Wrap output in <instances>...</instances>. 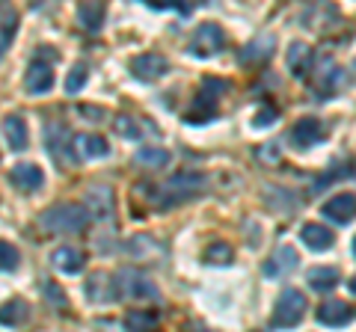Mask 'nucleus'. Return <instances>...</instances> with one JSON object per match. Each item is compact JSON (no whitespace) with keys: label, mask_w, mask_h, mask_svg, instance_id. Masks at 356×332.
Listing matches in <instances>:
<instances>
[{"label":"nucleus","mask_w":356,"mask_h":332,"mask_svg":"<svg viewBox=\"0 0 356 332\" xmlns=\"http://www.w3.org/2000/svg\"><path fill=\"white\" fill-rule=\"evenodd\" d=\"M344 83H348L344 72H341L332 60H324V74H318V83H315L318 98H330V95L341 92V90H344Z\"/></svg>","instance_id":"15"},{"label":"nucleus","mask_w":356,"mask_h":332,"mask_svg":"<svg viewBox=\"0 0 356 332\" xmlns=\"http://www.w3.org/2000/svg\"><path fill=\"white\" fill-rule=\"evenodd\" d=\"M72 146H74V158H107L110 154V146H107V140L104 137H98V134H77L72 140Z\"/></svg>","instance_id":"19"},{"label":"nucleus","mask_w":356,"mask_h":332,"mask_svg":"<svg viewBox=\"0 0 356 332\" xmlns=\"http://www.w3.org/2000/svg\"><path fill=\"white\" fill-rule=\"evenodd\" d=\"M217 95L211 92V90H199V95H196V101L191 104V110L184 113V122H191V125H205V122H211L217 116Z\"/></svg>","instance_id":"12"},{"label":"nucleus","mask_w":356,"mask_h":332,"mask_svg":"<svg viewBox=\"0 0 356 332\" xmlns=\"http://www.w3.org/2000/svg\"><path fill=\"white\" fill-rule=\"evenodd\" d=\"M306 279H309V288H312V291L327 294V291H332V288L339 285L341 273H339L336 267H312Z\"/></svg>","instance_id":"23"},{"label":"nucleus","mask_w":356,"mask_h":332,"mask_svg":"<svg viewBox=\"0 0 356 332\" xmlns=\"http://www.w3.org/2000/svg\"><path fill=\"white\" fill-rule=\"evenodd\" d=\"M161 324L158 312H131L125 317V329L128 332H154Z\"/></svg>","instance_id":"28"},{"label":"nucleus","mask_w":356,"mask_h":332,"mask_svg":"<svg viewBox=\"0 0 356 332\" xmlns=\"http://www.w3.org/2000/svg\"><path fill=\"white\" fill-rule=\"evenodd\" d=\"M315 317H318V324H324V326H348L353 320V308L344 300H330L318 308Z\"/></svg>","instance_id":"16"},{"label":"nucleus","mask_w":356,"mask_h":332,"mask_svg":"<svg viewBox=\"0 0 356 332\" xmlns=\"http://www.w3.org/2000/svg\"><path fill=\"white\" fill-rule=\"evenodd\" d=\"M170 72V60L163 53H140V57L131 60V74L137 81H161V77Z\"/></svg>","instance_id":"9"},{"label":"nucleus","mask_w":356,"mask_h":332,"mask_svg":"<svg viewBox=\"0 0 356 332\" xmlns=\"http://www.w3.org/2000/svg\"><path fill=\"white\" fill-rule=\"evenodd\" d=\"M297 264H300L297 252H294L291 247H280L270 258L264 261V276H267V279H280V276L291 273V270L297 267Z\"/></svg>","instance_id":"17"},{"label":"nucleus","mask_w":356,"mask_h":332,"mask_svg":"<svg viewBox=\"0 0 356 332\" xmlns=\"http://www.w3.org/2000/svg\"><path fill=\"white\" fill-rule=\"evenodd\" d=\"M72 134L65 125H48L44 128V142H48V151L51 158L57 160L60 166H72L77 158H74V146H72Z\"/></svg>","instance_id":"7"},{"label":"nucleus","mask_w":356,"mask_h":332,"mask_svg":"<svg viewBox=\"0 0 356 332\" xmlns=\"http://www.w3.org/2000/svg\"><path fill=\"white\" fill-rule=\"evenodd\" d=\"M273 45H276L273 36H259L255 42H250V45L243 48L241 63H261V60H267L270 57V51H273Z\"/></svg>","instance_id":"26"},{"label":"nucleus","mask_w":356,"mask_h":332,"mask_svg":"<svg viewBox=\"0 0 356 332\" xmlns=\"http://www.w3.org/2000/svg\"><path fill=\"white\" fill-rule=\"evenodd\" d=\"M9 181H13V187H18V190L33 193L44 184V172L36 163H18V166H13V172H9Z\"/></svg>","instance_id":"14"},{"label":"nucleus","mask_w":356,"mask_h":332,"mask_svg":"<svg viewBox=\"0 0 356 332\" xmlns=\"http://www.w3.org/2000/svg\"><path fill=\"white\" fill-rule=\"evenodd\" d=\"M86 297L98 306H107V303H116L119 300V291H116V279L107 273H92L86 282Z\"/></svg>","instance_id":"11"},{"label":"nucleus","mask_w":356,"mask_h":332,"mask_svg":"<svg viewBox=\"0 0 356 332\" xmlns=\"http://www.w3.org/2000/svg\"><path fill=\"white\" fill-rule=\"evenodd\" d=\"M104 15H107V6L104 3H81L77 6V21L86 33H98L104 24Z\"/></svg>","instance_id":"22"},{"label":"nucleus","mask_w":356,"mask_h":332,"mask_svg":"<svg viewBox=\"0 0 356 332\" xmlns=\"http://www.w3.org/2000/svg\"><path fill=\"white\" fill-rule=\"evenodd\" d=\"M300 240H303L309 249H315V252H327L332 243H336L332 231H330L327 226H321V223H309V226H303V231H300Z\"/></svg>","instance_id":"20"},{"label":"nucleus","mask_w":356,"mask_h":332,"mask_svg":"<svg viewBox=\"0 0 356 332\" xmlns=\"http://www.w3.org/2000/svg\"><path fill=\"white\" fill-rule=\"evenodd\" d=\"M353 211H356L353 193H339V196H332L330 202L321 208V214H324L327 219H332V223H339V226L353 223Z\"/></svg>","instance_id":"13"},{"label":"nucleus","mask_w":356,"mask_h":332,"mask_svg":"<svg viewBox=\"0 0 356 332\" xmlns=\"http://www.w3.org/2000/svg\"><path fill=\"white\" fill-rule=\"evenodd\" d=\"M18 264H21V252L9 240H0V270H3V273H15Z\"/></svg>","instance_id":"32"},{"label":"nucleus","mask_w":356,"mask_h":332,"mask_svg":"<svg viewBox=\"0 0 356 332\" xmlns=\"http://www.w3.org/2000/svg\"><path fill=\"white\" fill-rule=\"evenodd\" d=\"M27 315H30V306L15 297V300L0 306V326H21L27 320Z\"/></svg>","instance_id":"25"},{"label":"nucleus","mask_w":356,"mask_h":332,"mask_svg":"<svg viewBox=\"0 0 356 332\" xmlns=\"http://www.w3.org/2000/svg\"><path fill=\"white\" fill-rule=\"evenodd\" d=\"M128 252H131L134 258H149V256H154V240L146 238V235L134 238V240L128 243Z\"/></svg>","instance_id":"33"},{"label":"nucleus","mask_w":356,"mask_h":332,"mask_svg":"<svg viewBox=\"0 0 356 332\" xmlns=\"http://www.w3.org/2000/svg\"><path fill=\"white\" fill-rule=\"evenodd\" d=\"M202 187H205V175L202 172H178L163 184V193L158 196V205L187 202V199H193Z\"/></svg>","instance_id":"5"},{"label":"nucleus","mask_w":356,"mask_h":332,"mask_svg":"<svg viewBox=\"0 0 356 332\" xmlns=\"http://www.w3.org/2000/svg\"><path fill=\"white\" fill-rule=\"evenodd\" d=\"M306 312H309L306 294L297 291V288H285V291L280 294V300H276L270 324H273L276 329H294L297 324H303Z\"/></svg>","instance_id":"3"},{"label":"nucleus","mask_w":356,"mask_h":332,"mask_svg":"<svg viewBox=\"0 0 356 332\" xmlns=\"http://www.w3.org/2000/svg\"><path fill=\"white\" fill-rule=\"evenodd\" d=\"M89 223V214L83 205H74V202H60V205H51L44 208L42 217H39V226L51 235H77L83 231Z\"/></svg>","instance_id":"1"},{"label":"nucleus","mask_w":356,"mask_h":332,"mask_svg":"<svg viewBox=\"0 0 356 332\" xmlns=\"http://www.w3.org/2000/svg\"><path fill=\"white\" fill-rule=\"evenodd\" d=\"M232 258H235V249H232L226 240H214V243H211V247L205 249V261H208V264H217V267H220V264H229Z\"/></svg>","instance_id":"30"},{"label":"nucleus","mask_w":356,"mask_h":332,"mask_svg":"<svg viewBox=\"0 0 356 332\" xmlns=\"http://www.w3.org/2000/svg\"><path fill=\"white\" fill-rule=\"evenodd\" d=\"M51 264L57 267L60 273H81L83 270V252L74 249V247H60L51 252Z\"/></svg>","instance_id":"21"},{"label":"nucleus","mask_w":356,"mask_h":332,"mask_svg":"<svg viewBox=\"0 0 356 332\" xmlns=\"http://www.w3.org/2000/svg\"><path fill=\"white\" fill-rule=\"evenodd\" d=\"M83 208H86L89 217L98 219V223H113V219H116V196L104 184L89 187L86 199H83Z\"/></svg>","instance_id":"6"},{"label":"nucleus","mask_w":356,"mask_h":332,"mask_svg":"<svg viewBox=\"0 0 356 332\" xmlns=\"http://www.w3.org/2000/svg\"><path fill=\"white\" fill-rule=\"evenodd\" d=\"M226 48V33L217 24H199L193 39H191V53L193 57H214Z\"/></svg>","instance_id":"8"},{"label":"nucleus","mask_w":356,"mask_h":332,"mask_svg":"<svg viewBox=\"0 0 356 332\" xmlns=\"http://www.w3.org/2000/svg\"><path fill=\"white\" fill-rule=\"evenodd\" d=\"M276 116H280V113H276V107H261L259 113L252 116V125H255V128H267Z\"/></svg>","instance_id":"35"},{"label":"nucleus","mask_w":356,"mask_h":332,"mask_svg":"<svg viewBox=\"0 0 356 332\" xmlns=\"http://www.w3.org/2000/svg\"><path fill=\"white\" fill-rule=\"evenodd\" d=\"M86 81H89V69H86V63H74L72 65V72H69V77H65V92H81L83 86H86Z\"/></svg>","instance_id":"31"},{"label":"nucleus","mask_w":356,"mask_h":332,"mask_svg":"<svg viewBox=\"0 0 356 332\" xmlns=\"http://www.w3.org/2000/svg\"><path fill=\"white\" fill-rule=\"evenodd\" d=\"M113 128H116L119 137H125V140H140V125H137L134 119H128V116H116Z\"/></svg>","instance_id":"34"},{"label":"nucleus","mask_w":356,"mask_h":332,"mask_svg":"<svg viewBox=\"0 0 356 332\" xmlns=\"http://www.w3.org/2000/svg\"><path fill=\"white\" fill-rule=\"evenodd\" d=\"M3 134H6V142L13 151H24L27 142H30V131H27V122L21 119L18 113H9L3 119Z\"/></svg>","instance_id":"18"},{"label":"nucleus","mask_w":356,"mask_h":332,"mask_svg":"<svg viewBox=\"0 0 356 332\" xmlns=\"http://www.w3.org/2000/svg\"><path fill=\"white\" fill-rule=\"evenodd\" d=\"M54 60H57V51L42 45L33 53V60L27 65V74H24V90L30 95H44L54 86Z\"/></svg>","instance_id":"2"},{"label":"nucleus","mask_w":356,"mask_h":332,"mask_svg":"<svg viewBox=\"0 0 356 332\" xmlns=\"http://www.w3.org/2000/svg\"><path fill=\"white\" fill-rule=\"evenodd\" d=\"M18 24V18L15 13H9V9H3V18H0V57L6 53V48L13 45V39H15V27Z\"/></svg>","instance_id":"29"},{"label":"nucleus","mask_w":356,"mask_h":332,"mask_svg":"<svg viewBox=\"0 0 356 332\" xmlns=\"http://www.w3.org/2000/svg\"><path fill=\"white\" fill-rule=\"evenodd\" d=\"M321 140H327V125L315 116L300 119L297 125L291 128V142L297 149H315Z\"/></svg>","instance_id":"10"},{"label":"nucleus","mask_w":356,"mask_h":332,"mask_svg":"<svg viewBox=\"0 0 356 332\" xmlns=\"http://www.w3.org/2000/svg\"><path fill=\"white\" fill-rule=\"evenodd\" d=\"M134 160L140 166H149V169H161V166L170 163V151L161 149V146H143L137 154H134Z\"/></svg>","instance_id":"27"},{"label":"nucleus","mask_w":356,"mask_h":332,"mask_svg":"<svg viewBox=\"0 0 356 332\" xmlns=\"http://www.w3.org/2000/svg\"><path fill=\"white\" fill-rule=\"evenodd\" d=\"M113 279H116L119 297H131V300H158V285L137 267H122Z\"/></svg>","instance_id":"4"},{"label":"nucleus","mask_w":356,"mask_h":332,"mask_svg":"<svg viewBox=\"0 0 356 332\" xmlns=\"http://www.w3.org/2000/svg\"><path fill=\"white\" fill-rule=\"evenodd\" d=\"M288 69L294 72V77H309V72H312V51H309V45L294 42V45L288 48Z\"/></svg>","instance_id":"24"}]
</instances>
